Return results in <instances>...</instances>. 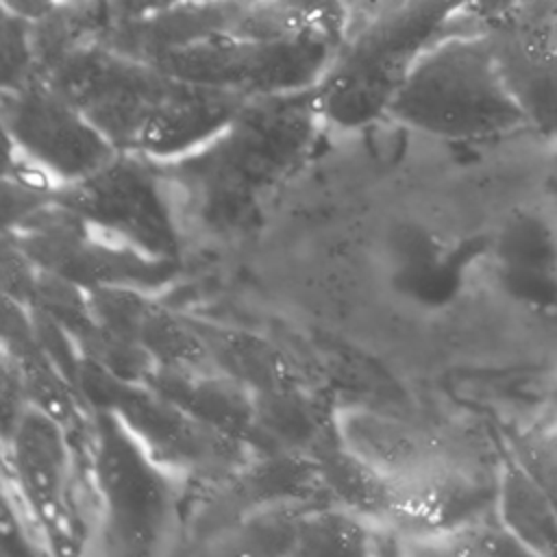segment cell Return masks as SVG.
<instances>
[{
  "label": "cell",
  "instance_id": "6da1fadb",
  "mask_svg": "<svg viewBox=\"0 0 557 557\" xmlns=\"http://www.w3.org/2000/svg\"><path fill=\"white\" fill-rule=\"evenodd\" d=\"M122 152L159 163L213 137L248 100L181 81L150 61L76 52L44 74Z\"/></svg>",
  "mask_w": 557,
  "mask_h": 557
},
{
  "label": "cell",
  "instance_id": "7a4b0ae2",
  "mask_svg": "<svg viewBox=\"0 0 557 557\" xmlns=\"http://www.w3.org/2000/svg\"><path fill=\"white\" fill-rule=\"evenodd\" d=\"M320 117L315 85L248 98L205 144L163 161V174L205 226L237 228L305 157Z\"/></svg>",
  "mask_w": 557,
  "mask_h": 557
},
{
  "label": "cell",
  "instance_id": "3957f363",
  "mask_svg": "<svg viewBox=\"0 0 557 557\" xmlns=\"http://www.w3.org/2000/svg\"><path fill=\"white\" fill-rule=\"evenodd\" d=\"M470 0H394L326 65L315 98L324 120L352 128L387 107L418 57L431 48L450 13Z\"/></svg>",
  "mask_w": 557,
  "mask_h": 557
},
{
  "label": "cell",
  "instance_id": "277c9868",
  "mask_svg": "<svg viewBox=\"0 0 557 557\" xmlns=\"http://www.w3.org/2000/svg\"><path fill=\"white\" fill-rule=\"evenodd\" d=\"M387 113L440 137L485 135L524 115L500 76L487 33L448 37L426 48Z\"/></svg>",
  "mask_w": 557,
  "mask_h": 557
},
{
  "label": "cell",
  "instance_id": "5b68a950",
  "mask_svg": "<svg viewBox=\"0 0 557 557\" xmlns=\"http://www.w3.org/2000/svg\"><path fill=\"white\" fill-rule=\"evenodd\" d=\"M170 183L159 161L117 152L87 176L54 187L52 200L128 248L168 263L178 252Z\"/></svg>",
  "mask_w": 557,
  "mask_h": 557
},
{
  "label": "cell",
  "instance_id": "8992f818",
  "mask_svg": "<svg viewBox=\"0 0 557 557\" xmlns=\"http://www.w3.org/2000/svg\"><path fill=\"white\" fill-rule=\"evenodd\" d=\"M4 126L15 152L59 185L78 181L120 150L46 76L7 87Z\"/></svg>",
  "mask_w": 557,
  "mask_h": 557
},
{
  "label": "cell",
  "instance_id": "52a82bcc",
  "mask_svg": "<svg viewBox=\"0 0 557 557\" xmlns=\"http://www.w3.org/2000/svg\"><path fill=\"white\" fill-rule=\"evenodd\" d=\"M96 474L109 533L126 550H150L168 524V490L150 453L109 409L96 418Z\"/></svg>",
  "mask_w": 557,
  "mask_h": 557
},
{
  "label": "cell",
  "instance_id": "ba28073f",
  "mask_svg": "<svg viewBox=\"0 0 557 557\" xmlns=\"http://www.w3.org/2000/svg\"><path fill=\"white\" fill-rule=\"evenodd\" d=\"M15 483L20 485L33 516L52 540L72 535V511L67 505V453L63 435L50 413L30 409L20 413L13 433Z\"/></svg>",
  "mask_w": 557,
  "mask_h": 557
},
{
  "label": "cell",
  "instance_id": "9c48e42d",
  "mask_svg": "<svg viewBox=\"0 0 557 557\" xmlns=\"http://www.w3.org/2000/svg\"><path fill=\"white\" fill-rule=\"evenodd\" d=\"M366 542L368 529L350 509H313L292 518L296 553H366Z\"/></svg>",
  "mask_w": 557,
  "mask_h": 557
}]
</instances>
